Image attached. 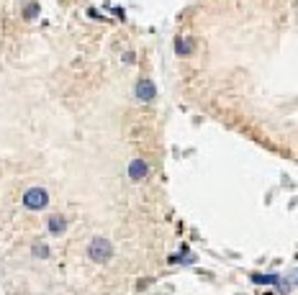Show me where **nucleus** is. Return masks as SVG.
I'll return each instance as SVG.
<instances>
[{"mask_svg":"<svg viewBox=\"0 0 298 295\" xmlns=\"http://www.w3.org/2000/svg\"><path fill=\"white\" fill-rule=\"evenodd\" d=\"M88 257H90L93 262H98V264L113 259V244L105 239V236H95V239L90 241V246H88Z\"/></svg>","mask_w":298,"mask_h":295,"instance_id":"nucleus-1","label":"nucleus"},{"mask_svg":"<svg viewBox=\"0 0 298 295\" xmlns=\"http://www.w3.org/2000/svg\"><path fill=\"white\" fill-rule=\"evenodd\" d=\"M21 203L29 208V211H41L49 206V193L44 188H29L24 193V198H21Z\"/></svg>","mask_w":298,"mask_h":295,"instance_id":"nucleus-2","label":"nucleus"},{"mask_svg":"<svg viewBox=\"0 0 298 295\" xmlns=\"http://www.w3.org/2000/svg\"><path fill=\"white\" fill-rule=\"evenodd\" d=\"M134 95H136V100H141V103H152L155 95H157V87H155L152 80H139V82H136V90H134Z\"/></svg>","mask_w":298,"mask_h":295,"instance_id":"nucleus-3","label":"nucleus"},{"mask_svg":"<svg viewBox=\"0 0 298 295\" xmlns=\"http://www.w3.org/2000/svg\"><path fill=\"white\" fill-rule=\"evenodd\" d=\"M146 175H149V165L141 160V157H136V160L129 162V177L134 180V183H141Z\"/></svg>","mask_w":298,"mask_h":295,"instance_id":"nucleus-4","label":"nucleus"},{"mask_svg":"<svg viewBox=\"0 0 298 295\" xmlns=\"http://www.w3.org/2000/svg\"><path fill=\"white\" fill-rule=\"evenodd\" d=\"M175 54H180V57L193 54V39H183V36H178V39H175Z\"/></svg>","mask_w":298,"mask_h":295,"instance_id":"nucleus-5","label":"nucleus"},{"mask_svg":"<svg viewBox=\"0 0 298 295\" xmlns=\"http://www.w3.org/2000/svg\"><path fill=\"white\" fill-rule=\"evenodd\" d=\"M47 226H49V234H62V231H65L67 229V221L65 218H62V216H49L47 218Z\"/></svg>","mask_w":298,"mask_h":295,"instance_id":"nucleus-6","label":"nucleus"},{"mask_svg":"<svg viewBox=\"0 0 298 295\" xmlns=\"http://www.w3.org/2000/svg\"><path fill=\"white\" fill-rule=\"evenodd\" d=\"M252 282H257V285H278L280 277L278 275H252Z\"/></svg>","mask_w":298,"mask_h":295,"instance_id":"nucleus-7","label":"nucleus"},{"mask_svg":"<svg viewBox=\"0 0 298 295\" xmlns=\"http://www.w3.org/2000/svg\"><path fill=\"white\" fill-rule=\"evenodd\" d=\"M39 13H41V6L39 3H26V8H24V18L26 21H34Z\"/></svg>","mask_w":298,"mask_h":295,"instance_id":"nucleus-8","label":"nucleus"},{"mask_svg":"<svg viewBox=\"0 0 298 295\" xmlns=\"http://www.w3.org/2000/svg\"><path fill=\"white\" fill-rule=\"evenodd\" d=\"M31 254L39 257V259H49V246L47 244H34L31 246Z\"/></svg>","mask_w":298,"mask_h":295,"instance_id":"nucleus-9","label":"nucleus"}]
</instances>
